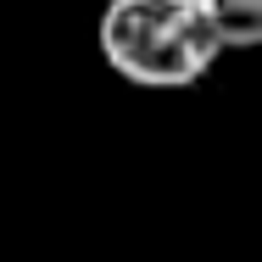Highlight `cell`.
Listing matches in <instances>:
<instances>
[{
    "mask_svg": "<svg viewBox=\"0 0 262 262\" xmlns=\"http://www.w3.org/2000/svg\"><path fill=\"white\" fill-rule=\"evenodd\" d=\"M101 56L140 90H190L223 56V39L201 0H106Z\"/></svg>",
    "mask_w": 262,
    "mask_h": 262,
    "instance_id": "6da1fadb",
    "label": "cell"
},
{
    "mask_svg": "<svg viewBox=\"0 0 262 262\" xmlns=\"http://www.w3.org/2000/svg\"><path fill=\"white\" fill-rule=\"evenodd\" d=\"M223 39V51H251L262 45V0H201Z\"/></svg>",
    "mask_w": 262,
    "mask_h": 262,
    "instance_id": "7a4b0ae2",
    "label": "cell"
}]
</instances>
